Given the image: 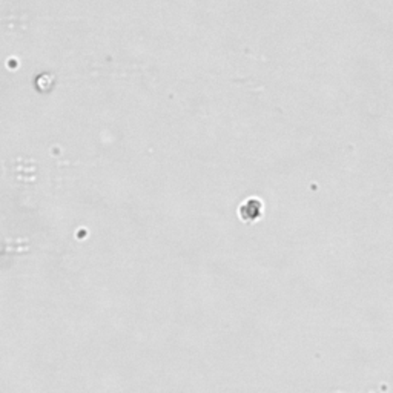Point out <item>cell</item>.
I'll list each match as a JSON object with an SVG mask.
<instances>
[]
</instances>
